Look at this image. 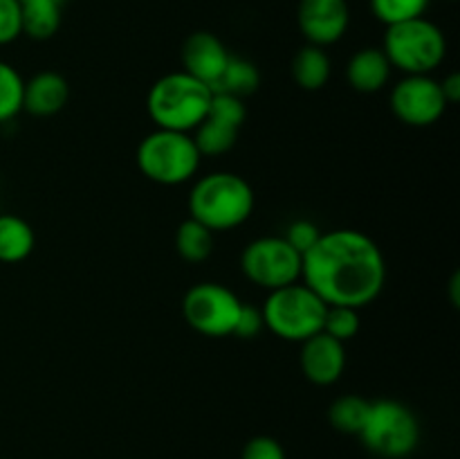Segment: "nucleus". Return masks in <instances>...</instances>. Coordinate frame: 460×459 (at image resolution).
Listing matches in <instances>:
<instances>
[{
	"mask_svg": "<svg viewBox=\"0 0 460 459\" xmlns=\"http://www.w3.org/2000/svg\"><path fill=\"white\" fill-rule=\"evenodd\" d=\"M25 79L7 61H0V124L13 120L22 111Z\"/></svg>",
	"mask_w": 460,
	"mask_h": 459,
	"instance_id": "5701e85b",
	"label": "nucleus"
},
{
	"mask_svg": "<svg viewBox=\"0 0 460 459\" xmlns=\"http://www.w3.org/2000/svg\"><path fill=\"white\" fill-rule=\"evenodd\" d=\"M214 90L184 70L169 72L151 86L146 111L155 129L193 133L207 117Z\"/></svg>",
	"mask_w": 460,
	"mask_h": 459,
	"instance_id": "7ed1b4c3",
	"label": "nucleus"
},
{
	"mask_svg": "<svg viewBox=\"0 0 460 459\" xmlns=\"http://www.w3.org/2000/svg\"><path fill=\"white\" fill-rule=\"evenodd\" d=\"M70 97V86L66 76L58 72L45 70L25 81L22 88V111H27L34 117H49L57 115Z\"/></svg>",
	"mask_w": 460,
	"mask_h": 459,
	"instance_id": "4468645a",
	"label": "nucleus"
},
{
	"mask_svg": "<svg viewBox=\"0 0 460 459\" xmlns=\"http://www.w3.org/2000/svg\"><path fill=\"white\" fill-rule=\"evenodd\" d=\"M254 212V192L243 176L214 171L193 183L189 214L211 232H227L245 223Z\"/></svg>",
	"mask_w": 460,
	"mask_h": 459,
	"instance_id": "f03ea898",
	"label": "nucleus"
},
{
	"mask_svg": "<svg viewBox=\"0 0 460 459\" xmlns=\"http://www.w3.org/2000/svg\"><path fill=\"white\" fill-rule=\"evenodd\" d=\"M368 408H371V400L362 399V396H340L328 408V421L335 430L344 432V435H359L364 421H367Z\"/></svg>",
	"mask_w": 460,
	"mask_h": 459,
	"instance_id": "4be33fe9",
	"label": "nucleus"
},
{
	"mask_svg": "<svg viewBox=\"0 0 460 459\" xmlns=\"http://www.w3.org/2000/svg\"><path fill=\"white\" fill-rule=\"evenodd\" d=\"M292 79L304 90H322L331 79V58L319 45H305L292 57Z\"/></svg>",
	"mask_w": 460,
	"mask_h": 459,
	"instance_id": "dca6fc26",
	"label": "nucleus"
},
{
	"mask_svg": "<svg viewBox=\"0 0 460 459\" xmlns=\"http://www.w3.org/2000/svg\"><path fill=\"white\" fill-rule=\"evenodd\" d=\"M243 302L232 288L218 282H200L187 291L182 315L193 331L207 338L234 336Z\"/></svg>",
	"mask_w": 460,
	"mask_h": 459,
	"instance_id": "6e6552de",
	"label": "nucleus"
},
{
	"mask_svg": "<svg viewBox=\"0 0 460 459\" xmlns=\"http://www.w3.org/2000/svg\"><path fill=\"white\" fill-rule=\"evenodd\" d=\"M207 117H214V120L241 130L243 122H245L247 117L245 102H243L241 97H236V94L216 93L214 90V97H211V106H209V112H207Z\"/></svg>",
	"mask_w": 460,
	"mask_h": 459,
	"instance_id": "a878e982",
	"label": "nucleus"
},
{
	"mask_svg": "<svg viewBox=\"0 0 460 459\" xmlns=\"http://www.w3.org/2000/svg\"><path fill=\"white\" fill-rule=\"evenodd\" d=\"M241 270L252 284L274 291L301 279V255L283 237H261L247 243Z\"/></svg>",
	"mask_w": 460,
	"mask_h": 459,
	"instance_id": "1a4fd4ad",
	"label": "nucleus"
},
{
	"mask_svg": "<svg viewBox=\"0 0 460 459\" xmlns=\"http://www.w3.org/2000/svg\"><path fill=\"white\" fill-rule=\"evenodd\" d=\"M191 138L196 142L200 156H223V153L232 151L234 144H236L238 129L223 124V122L214 120V117H205L196 126Z\"/></svg>",
	"mask_w": 460,
	"mask_h": 459,
	"instance_id": "412c9836",
	"label": "nucleus"
},
{
	"mask_svg": "<svg viewBox=\"0 0 460 459\" xmlns=\"http://www.w3.org/2000/svg\"><path fill=\"white\" fill-rule=\"evenodd\" d=\"M229 57L223 40L211 32H196L182 45V70L196 76L198 81L214 88L216 81L223 75Z\"/></svg>",
	"mask_w": 460,
	"mask_h": 459,
	"instance_id": "ddd939ff",
	"label": "nucleus"
},
{
	"mask_svg": "<svg viewBox=\"0 0 460 459\" xmlns=\"http://www.w3.org/2000/svg\"><path fill=\"white\" fill-rule=\"evenodd\" d=\"M259 84L261 72L254 63L241 57H229L223 75H220V79L216 81V86L211 90H216V93L236 94V97L245 99L247 94L259 90Z\"/></svg>",
	"mask_w": 460,
	"mask_h": 459,
	"instance_id": "6ab92c4d",
	"label": "nucleus"
},
{
	"mask_svg": "<svg viewBox=\"0 0 460 459\" xmlns=\"http://www.w3.org/2000/svg\"><path fill=\"white\" fill-rule=\"evenodd\" d=\"M299 364L304 376L314 385H332L341 378L346 367L344 342L319 331L301 342Z\"/></svg>",
	"mask_w": 460,
	"mask_h": 459,
	"instance_id": "f8f14e48",
	"label": "nucleus"
},
{
	"mask_svg": "<svg viewBox=\"0 0 460 459\" xmlns=\"http://www.w3.org/2000/svg\"><path fill=\"white\" fill-rule=\"evenodd\" d=\"M358 436L377 457L404 459L418 448L420 426L407 405L394 399H380L368 408L367 421Z\"/></svg>",
	"mask_w": 460,
	"mask_h": 459,
	"instance_id": "0eeeda50",
	"label": "nucleus"
},
{
	"mask_svg": "<svg viewBox=\"0 0 460 459\" xmlns=\"http://www.w3.org/2000/svg\"><path fill=\"white\" fill-rule=\"evenodd\" d=\"M137 166L148 180L157 184H182L196 176L200 166V151L191 133L155 129L139 142Z\"/></svg>",
	"mask_w": 460,
	"mask_h": 459,
	"instance_id": "423d86ee",
	"label": "nucleus"
},
{
	"mask_svg": "<svg viewBox=\"0 0 460 459\" xmlns=\"http://www.w3.org/2000/svg\"><path fill=\"white\" fill-rule=\"evenodd\" d=\"M21 3H22V0H21ZM54 3H58V4H63V3H66V0H54Z\"/></svg>",
	"mask_w": 460,
	"mask_h": 459,
	"instance_id": "2f4dec72",
	"label": "nucleus"
},
{
	"mask_svg": "<svg viewBox=\"0 0 460 459\" xmlns=\"http://www.w3.org/2000/svg\"><path fill=\"white\" fill-rule=\"evenodd\" d=\"M241 459H286V450L274 436H254L243 448Z\"/></svg>",
	"mask_w": 460,
	"mask_h": 459,
	"instance_id": "c85d7f7f",
	"label": "nucleus"
},
{
	"mask_svg": "<svg viewBox=\"0 0 460 459\" xmlns=\"http://www.w3.org/2000/svg\"><path fill=\"white\" fill-rule=\"evenodd\" d=\"M61 9L63 4L54 3V0H22V34L36 40L52 39L61 27Z\"/></svg>",
	"mask_w": 460,
	"mask_h": 459,
	"instance_id": "a211bd4d",
	"label": "nucleus"
},
{
	"mask_svg": "<svg viewBox=\"0 0 460 459\" xmlns=\"http://www.w3.org/2000/svg\"><path fill=\"white\" fill-rule=\"evenodd\" d=\"M319 237H322V230H319L313 220L299 219V220H295V223H290L288 234L283 238H286V241L290 243V246L295 248L299 255H304V252H308L310 248L317 243Z\"/></svg>",
	"mask_w": 460,
	"mask_h": 459,
	"instance_id": "cd10ccee",
	"label": "nucleus"
},
{
	"mask_svg": "<svg viewBox=\"0 0 460 459\" xmlns=\"http://www.w3.org/2000/svg\"><path fill=\"white\" fill-rule=\"evenodd\" d=\"M427 7H429V0H371L373 14L386 27L425 16Z\"/></svg>",
	"mask_w": 460,
	"mask_h": 459,
	"instance_id": "b1692460",
	"label": "nucleus"
},
{
	"mask_svg": "<svg viewBox=\"0 0 460 459\" xmlns=\"http://www.w3.org/2000/svg\"><path fill=\"white\" fill-rule=\"evenodd\" d=\"M34 230L16 214H0V261L18 264L34 250Z\"/></svg>",
	"mask_w": 460,
	"mask_h": 459,
	"instance_id": "f3484780",
	"label": "nucleus"
},
{
	"mask_svg": "<svg viewBox=\"0 0 460 459\" xmlns=\"http://www.w3.org/2000/svg\"><path fill=\"white\" fill-rule=\"evenodd\" d=\"M301 34L310 45L337 43L346 34L350 22V12L346 0H301L296 9Z\"/></svg>",
	"mask_w": 460,
	"mask_h": 459,
	"instance_id": "9b49d317",
	"label": "nucleus"
},
{
	"mask_svg": "<svg viewBox=\"0 0 460 459\" xmlns=\"http://www.w3.org/2000/svg\"><path fill=\"white\" fill-rule=\"evenodd\" d=\"M175 250L189 264H200L214 250V232L189 216L175 232Z\"/></svg>",
	"mask_w": 460,
	"mask_h": 459,
	"instance_id": "aec40b11",
	"label": "nucleus"
},
{
	"mask_svg": "<svg viewBox=\"0 0 460 459\" xmlns=\"http://www.w3.org/2000/svg\"><path fill=\"white\" fill-rule=\"evenodd\" d=\"M265 324H263V315H261V309H256V306H250V304H243L236 328H234V336L252 340V338L259 336Z\"/></svg>",
	"mask_w": 460,
	"mask_h": 459,
	"instance_id": "c756f323",
	"label": "nucleus"
},
{
	"mask_svg": "<svg viewBox=\"0 0 460 459\" xmlns=\"http://www.w3.org/2000/svg\"><path fill=\"white\" fill-rule=\"evenodd\" d=\"M391 63L382 48H364L346 63V81L358 93H380L391 79Z\"/></svg>",
	"mask_w": 460,
	"mask_h": 459,
	"instance_id": "2eb2a0df",
	"label": "nucleus"
},
{
	"mask_svg": "<svg viewBox=\"0 0 460 459\" xmlns=\"http://www.w3.org/2000/svg\"><path fill=\"white\" fill-rule=\"evenodd\" d=\"M22 34V16L18 0H0V45H9Z\"/></svg>",
	"mask_w": 460,
	"mask_h": 459,
	"instance_id": "bb28decb",
	"label": "nucleus"
},
{
	"mask_svg": "<svg viewBox=\"0 0 460 459\" xmlns=\"http://www.w3.org/2000/svg\"><path fill=\"white\" fill-rule=\"evenodd\" d=\"M391 111L407 126H431L447 111L440 81L431 75H407L391 90Z\"/></svg>",
	"mask_w": 460,
	"mask_h": 459,
	"instance_id": "9d476101",
	"label": "nucleus"
},
{
	"mask_svg": "<svg viewBox=\"0 0 460 459\" xmlns=\"http://www.w3.org/2000/svg\"><path fill=\"white\" fill-rule=\"evenodd\" d=\"M322 331L340 342L353 340L359 331V310L350 306H328Z\"/></svg>",
	"mask_w": 460,
	"mask_h": 459,
	"instance_id": "393cba45",
	"label": "nucleus"
},
{
	"mask_svg": "<svg viewBox=\"0 0 460 459\" xmlns=\"http://www.w3.org/2000/svg\"><path fill=\"white\" fill-rule=\"evenodd\" d=\"M301 279L326 306L364 309L380 297L386 284V261L380 246L359 230L322 232L301 255Z\"/></svg>",
	"mask_w": 460,
	"mask_h": 459,
	"instance_id": "f257e3e1",
	"label": "nucleus"
},
{
	"mask_svg": "<svg viewBox=\"0 0 460 459\" xmlns=\"http://www.w3.org/2000/svg\"><path fill=\"white\" fill-rule=\"evenodd\" d=\"M440 88H443V94L445 99H447V104H456L460 99V75L452 72L449 76H445V79L440 81Z\"/></svg>",
	"mask_w": 460,
	"mask_h": 459,
	"instance_id": "7c9ffc66",
	"label": "nucleus"
},
{
	"mask_svg": "<svg viewBox=\"0 0 460 459\" xmlns=\"http://www.w3.org/2000/svg\"><path fill=\"white\" fill-rule=\"evenodd\" d=\"M382 52L404 75H431L447 57V39L425 16L386 27Z\"/></svg>",
	"mask_w": 460,
	"mask_h": 459,
	"instance_id": "39448f33",
	"label": "nucleus"
},
{
	"mask_svg": "<svg viewBox=\"0 0 460 459\" xmlns=\"http://www.w3.org/2000/svg\"><path fill=\"white\" fill-rule=\"evenodd\" d=\"M328 306L304 282L288 284L268 292L263 302V324L268 331L288 342H304L322 331Z\"/></svg>",
	"mask_w": 460,
	"mask_h": 459,
	"instance_id": "20e7f679",
	"label": "nucleus"
}]
</instances>
